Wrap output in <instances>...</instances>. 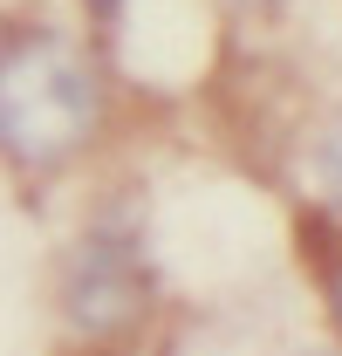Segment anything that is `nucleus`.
Instances as JSON below:
<instances>
[{
  "label": "nucleus",
  "mask_w": 342,
  "mask_h": 356,
  "mask_svg": "<svg viewBox=\"0 0 342 356\" xmlns=\"http://www.w3.org/2000/svg\"><path fill=\"white\" fill-rule=\"evenodd\" d=\"M103 131V83L55 28L0 35V158L14 172H62Z\"/></svg>",
  "instance_id": "f257e3e1"
},
{
  "label": "nucleus",
  "mask_w": 342,
  "mask_h": 356,
  "mask_svg": "<svg viewBox=\"0 0 342 356\" xmlns=\"http://www.w3.org/2000/svg\"><path fill=\"white\" fill-rule=\"evenodd\" d=\"M69 315H76L83 329H130V322L144 315V281H137L130 247H117V240H96V247H83Z\"/></svg>",
  "instance_id": "f03ea898"
},
{
  "label": "nucleus",
  "mask_w": 342,
  "mask_h": 356,
  "mask_svg": "<svg viewBox=\"0 0 342 356\" xmlns=\"http://www.w3.org/2000/svg\"><path fill=\"white\" fill-rule=\"evenodd\" d=\"M301 185L322 206V220H342V110L308 131V144H301Z\"/></svg>",
  "instance_id": "7ed1b4c3"
},
{
  "label": "nucleus",
  "mask_w": 342,
  "mask_h": 356,
  "mask_svg": "<svg viewBox=\"0 0 342 356\" xmlns=\"http://www.w3.org/2000/svg\"><path fill=\"white\" fill-rule=\"evenodd\" d=\"M329 309H336V329H342V267L329 274Z\"/></svg>",
  "instance_id": "20e7f679"
},
{
  "label": "nucleus",
  "mask_w": 342,
  "mask_h": 356,
  "mask_svg": "<svg viewBox=\"0 0 342 356\" xmlns=\"http://www.w3.org/2000/svg\"><path fill=\"white\" fill-rule=\"evenodd\" d=\"M89 7H103V14H110V7H117V0H89Z\"/></svg>",
  "instance_id": "39448f33"
}]
</instances>
